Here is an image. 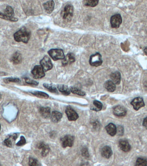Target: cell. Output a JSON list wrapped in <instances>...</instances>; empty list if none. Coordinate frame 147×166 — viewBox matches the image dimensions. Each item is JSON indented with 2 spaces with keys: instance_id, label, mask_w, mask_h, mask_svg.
<instances>
[{
  "instance_id": "1",
  "label": "cell",
  "mask_w": 147,
  "mask_h": 166,
  "mask_svg": "<svg viewBox=\"0 0 147 166\" xmlns=\"http://www.w3.org/2000/svg\"><path fill=\"white\" fill-rule=\"evenodd\" d=\"M31 37V32L23 27L14 33V38L16 41L17 42H22L24 44L28 43Z\"/></svg>"
},
{
  "instance_id": "2",
  "label": "cell",
  "mask_w": 147,
  "mask_h": 166,
  "mask_svg": "<svg viewBox=\"0 0 147 166\" xmlns=\"http://www.w3.org/2000/svg\"><path fill=\"white\" fill-rule=\"evenodd\" d=\"M74 13V8L72 5L68 4L65 6L62 12V16L64 20L70 21L73 17Z\"/></svg>"
},
{
  "instance_id": "3",
  "label": "cell",
  "mask_w": 147,
  "mask_h": 166,
  "mask_svg": "<svg viewBox=\"0 0 147 166\" xmlns=\"http://www.w3.org/2000/svg\"><path fill=\"white\" fill-rule=\"evenodd\" d=\"M48 54L54 61L63 60L65 57L63 51L61 49H52L48 51Z\"/></svg>"
},
{
  "instance_id": "4",
  "label": "cell",
  "mask_w": 147,
  "mask_h": 166,
  "mask_svg": "<svg viewBox=\"0 0 147 166\" xmlns=\"http://www.w3.org/2000/svg\"><path fill=\"white\" fill-rule=\"evenodd\" d=\"M40 64L45 72L48 71L52 68L53 65L50 59L46 56L40 62Z\"/></svg>"
},
{
  "instance_id": "5",
  "label": "cell",
  "mask_w": 147,
  "mask_h": 166,
  "mask_svg": "<svg viewBox=\"0 0 147 166\" xmlns=\"http://www.w3.org/2000/svg\"><path fill=\"white\" fill-rule=\"evenodd\" d=\"M45 72L41 66L36 65L32 69V74L33 77L35 79H40L43 78L45 75Z\"/></svg>"
},
{
  "instance_id": "6",
  "label": "cell",
  "mask_w": 147,
  "mask_h": 166,
  "mask_svg": "<svg viewBox=\"0 0 147 166\" xmlns=\"http://www.w3.org/2000/svg\"><path fill=\"white\" fill-rule=\"evenodd\" d=\"M102 63L101 55L99 53L92 55L90 57V64L92 66L98 67Z\"/></svg>"
},
{
  "instance_id": "7",
  "label": "cell",
  "mask_w": 147,
  "mask_h": 166,
  "mask_svg": "<svg viewBox=\"0 0 147 166\" xmlns=\"http://www.w3.org/2000/svg\"><path fill=\"white\" fill-rule=\"evenodd\" d=\"M74 137L71 135H66L62 138L61 143L62 147H71L73 146L74 142Z\"/></svg>"
},
{
  "instance_id": "8",
  "label": "cell",
  "mask_w": 147,
  "mask_h": 166,
  "mask_svg": "<svg viewBox=\"0 0 147 166\" xmlns=\"http://www.w3.org/2000/svg\"><path fill=\"white\" fill-rule=\"evenodd\" d=\"M122 22L121 15L116 14L112 16L111 18V25L113 28H118Z\"/></svg>"
},
{
  "instance_id": "9",
  "label": "cell",
  "mask_w": 147,
  "mask_h": 166,
  "mask_svg": "<svg viewBox=\"0 0 147 166\" xmlns=\"http://www.w3.org/2000/svg\"><path fill=\"white\" fill-rule=\"evenodd\" d=\"M131 104L133 106L134 110L138 111L141 107H143L145 106V103L143 98L141 97H137L134 98L133 101H131Z\"/></svg>"
},
{
  "instance_id": "10",
  "label": "cell",
  "mask_w": 147,
  "mask_h": 166,
  "mask_svg": "<svg viewBox=\"0 0 147 166\" xmlns=\"http://www.w3.org/2000/svg\"><path fill=\"white\" fill-rule=\"evenodd\" d=\"M68 118L69 121H75L79 118L78 114L71 107H68L65 110Z\"/></svg>"
},
{
  "instance_id": "11",
  "label": "cell",
  "mask_w": 147,
  "mask_h": 166,
  "mask_svg": "<svg viewBox=\"0 0 147 166\" xmlns=\"http://www.w3.org/2000/svg\"><path fill=\"white\" fill-rule=\"evenodd\" d=\"M127 111L126 109L121 106H117L113 109V113L114 115L118 117H123L126 116Z\"/></svg>"
},
{
  "instance_id": "12",
  "label": "cell",
  "mask_w": 147,
  "mask_h": 166,
  "mask_svg": "<svg viewBox=\"0 0 147 166\" xmlns=\"http://www.w3.org/2000/svg\"><path fill=\"white\" fill-rule=\"evenodd\" d=\"M119 145L120 149L123 152H127L131 150V145L127 140L121 139L119 141Z\"/></svg>"
},
{
  "instance_id": "13",
  "label": "cell",
  "mask_w": 147,
  "mask_h": 166,
  "mask_svg": "<svg viewBox=\"0 0 147 166\" xmlns=\"http://www.w3.org/2000/svg\"><path fill=\"white\" fill-rule=\"evenodd\" d=\"M75 61V58L74 55L71 53H69L65 57L64 59L62 60V64L63 66H66L68 64H71L74 62Z\"/></svg>"
},
{
  "instance_id": "14",
  "label": "cell",
  "mask_w": 147,
  "mask_h": 166,
  "mask_svg": "<svg viewBox=\"0 0 147 166\" xmlns=\"http://www.w3.org/2000/svg\"><path fill=\"white\" fill-rule=\"evenodd\" d=\"M102 156L105 158L108 159L112 156L113 152L111 148L108 146H105L102 148Z\"/></svg>"
},
{
  "instance_id": "15",
  "label": "cell",
  "mask_w": 147,
  "mask_h": 166,
  "mask_svg": "<svg viewBox=\"0 0 147 166\" xmlns=\"http://www.w3.org/2000/svg\"><path fill=\"white\" fill-rule=\"evenodd\" d=\"M37 146L38 148L42 150V155L43 157L47 156L50 152V148L48 145H47L44 142H40Z\"/></svg>"
},
{
  "instance_id": "16",
  "label": "cell",
  "mask_w": 147,
  "mask_h": 166,
  "mask_svg": "<svg viewBox=\"0 0 147 166\" xmlns=\"http://www.w3.org/2000/svg\"><path fill=\"white\" fill-rule=\"evenodd\" d=\"M111 81L115 84H119L121 81V74L119 71L113 72L111 74Z\"/></svg>"
},
{
  "instance_id": "17",
  "label": "cell",
  "mask_w": 147,
  "mask_h": 166,
  "mask_svg": "<svg viewBox=\"0 0 147 166\" xmlns=\"http://www.w3.org/2000/svg\"><path fill=\"white\" fill-rule=\"evenodd\" d=\"M44 8L48 14H51L54 8L55 4L53 1H50L43 5Z\"/></svg>"
},
{
  "instance_id": "18",
  "label": "cell",
  "mask_w": 147,
  "mask_h": 166,
  "mask_svg": "<svg viewBox=\"0 0 147 166\" xmlns=\"http://www.w3.org/2000/svg\"><path fill=\"white\" fill-rule=\"evenodd\" d=\"M105 129L107 133L111 136H114L117 134V127L114 124H109L106 126Z\"/></svg>"
},
{
  "instance_id": "19",
  "label": "cell",
  "mask_w": 147,
  "mask_h": 166,
  "mask_svg": "<svg viewBox=\"0 0 147 166\" xmlns=\"http://www.w3.org/2000/svg\"><path fill=\"white\" fill-rule=\"evenodd\" d=\"M17 137V134L16 133L13 134L12 135H10L9 137L6 138L4 141V145L8 147H11L12 146V141H15Z\"/></svg>"
},
{
  "instance_id": "20",
  "label": "cell",
  "mask_w": 147,
  "mask_h": 166,
  "mask_svg": "<svg viewBox=\"0 0 147 166\" xmlns=\"http://www.w3.org/2000/svg\"><path fill=\"white\" fill-rule=\"evenodd\" d=\"M62 114L59 112L54 111L52 113L51 116V120L53 122L56 123L59 122L62 118Z\"/></svg>"
},
{
  "instance_id": "21",
  "label": "cell",
  "mask_w": 147,
  "mask_h": 166,
  "mask_svg": "<svg viewBox=\"0 0 147 166\" xmlns=\"http://www.w3.org/2000/svg\"><path fill=\"white\" fill-rule=\"evenodd\" d=\"M22 60L21 54L19 52H16L11 59V61L14 64L17 65L20 63Z\"/></svg>"
},
{
  "instance_id": "22",
  "label": "cell",
  "mask_w": 147,
  "mask_h": 166,
  "mask_svg": "<svg viewBox=\"0 0 147 166\" xmlns=\"http://www.w3.org/2000/svg\"><path fill=\"white\" fill-rule=\"evenodd\" d=\"M39 112L44 118H48L50 116V109L49 107L40 108Z\"/></svg>"
},
{
  "instance_id": "23",
  "label": "cell",
  "mask_w": 147,
  "mask_h": 166,
  "mask_svg": "<svg viewBox=\"0 0 147 166\" xmlns=\"http://www.w3.org/2000/svg\"><path fill=\"white\" fill-rule=\"evenodd\" d=\"M105 87L107 91L110 92H113L115 90L116 85L111 80L107 81L105 83Z\"/></svg>"
},
{
  "instance_id": "24",
  "label": "cell",
  "mask_w": 147,
  "mask_h": 166,
  "mask_svg": "<svg viewBox=\"0 0 147 166\" xmlns=\"http://www.w3.org/2000/svg\"><path fill=\"white\" fill-rule=\"evenodd\" d=\"M58 89L61 93L65 95H68L70 94L71 90L68 87L65 85H59Z\"/></svg>"
},
{
  "instance_id": "25",
  "label": "cell",
  "mask_w": 147,
  "mask_h": 166,
  "mask_svg": "<svg viewBox=\"0 0 147 166\" xmlns=\"http://www.w3.org/2000/svg\"><path fill=\"white\" fill-rule=\"evenodd\" d=\"M4 14L10 18L14 17V12L13 8L10 6L7 7L4 10Z\"/></svg>"
},
{
  "instance_id": "26",
  "label": "cell",
  "mask_w": 147,
  "mask_h": 166,
  "mask_svg": "<svg viewBox=\"0 0 147 166\" xmlns=\"http://www.w3.org/2000/svg\"><path fill=\"white\" fill-rule=\"evenodd\" d=\"M32 94L38 98L48 99L49 98V95L45 92H41L39 91H35L31 92Z\"/></svg>"
},
{
  "instance_id": "27",
  "label": "cell",
  "mask_w": 147,
  "mask_h": 166,
  "mask_svg": "<svg viewBox=\"0 0 147 166\" xmlns=\"http://www.w3.org/2000/svg\"><path fill=\"white\" fill-rule=\"evenodd\" d=\"M94 105L95 107H93V108L91 109L93 110L96 111H99L101 110L102 108V104L100 101L95 100L94 101Z\"/></svg>"
},
{
  "instance_id": "28",
  "label": "cell",
  "mask_w": 147,
  "mask_h": 166,
  "mask_svg": "<svg viewBox=\"0 0 147 166\" xmlns=\"http://www.w3.org/2000/svg\"><path fill=\"white\" fill-rule=\"evenodd\" d=\"M70 90L73 94H77V95H79V96H85V94H86L84 91L75 87H71Z\"/></svg>"
},
{
  "instance_id": "29",
  "label": "cell",
  "mask_w": 147,
  "mask_h": 166,
  "mask_svg": "<svg viewBox=\"0 0 147 166\" xmlns=\"http://www.w3.org/2000/svg\"><path fill=\"white\" fill-rule=\"evenodd\" d=\"M135 166H147V160L143 158H138Z\"/></svg>"
},
{
  "instance_id": "30",
  "label": "cell",
  "mask_w": 147,
  "mask_h": 166,
  "mask_svg": "<svg viewBox=\"0 0 147 166\" xmlns=\"http://www.w3.org/2000/svg\"><path fill=\"white\" fill-rule=\"evenodd\" d=\"M84 3L85 5L91 7H94L98 5L99 1H94V0H89V1H84Z\"/></svg>"
},
{
  "instance_id": "31",
  "label": "cell",
  "mask_w": 147,
  "mask_h": 166,
  "mask_svg": "<svg viewBox=\"0 0 147 166\" xmlns=\"http://www.w3.org/2000/svg\"><path fill=\"white\" fill-rule=\"evenodd\" d=\"M29 166H42L38 160L33 158H29Z\"/></svg>"
},
{
  "instance_id": "32",
  "label": "cell",
  "mask_w": 147,
  "mask_h": 166,
  "mask_svg": "<svg viewBox=\"0 0 147 166\" xmlns=\"http://www.w3.org/2000/svg\"><path fill=\"white\" fill-rule=\"evenodd\" d=\"M44 86L45 87L46 89H48L50 92H52V93H57V90L56 87L54 86H53L51 84H49L48 83H44Z\"/></svg>"
},
{
  "instance_id": "33",
  "label": "cell",
  "mask_w": 147,
  "mask_h": 166,
  "mask_svg": "<svg viewBox=\"0 0 147 166\" xmlns=\"http://www.w3.org/2000/svg\"><path fill=\"white\" fill-rule=\"evenodd\" d=\"M0 18L5 20H8V21H11V22H17L18 20L17 18H15V17H13V18H10V17H7L4 14L2 13L1 12H0Z\"/></svg>"
},
{
  "instance_id": "34",
  "label": "cell",
  "mask_w": 147,
  "mask_h": 166,
  "mask_svg": "<svg viewBox=\"0 0 147 166\" xmlns=\"http://www.w3.org/2000/svg\"><path fill=\"white\" fill-rule=\"evenodd\" d=\"M4 81L6 83H9L10 82H15V83H17V82L20 81V80L18 78H13V77H8V78H5L4 79Z\"/></svg>"
},
{
  "instance_id": "35",
  "label": "cell",
  "mask_w": 147,
  "mask_h": 166,
  "mask_svg": "<svg viewBox=\"0 0 147 166\" xmlns=\"http://www.w3.org/2000/svg\"><path fill=\"white\" fill-rule=\"evenodd\" d=\"M24 80H25V83L30 84V85H34L37 86L39 84V83L37 81L32 80L28 78V77L24 78Z\"/></svg>"
},
{
  "instance_id": "36",
  "label": "cell",
  "mask_w": 147,
  "mask_h": 166,
  "mask_svg": "<svg viewBox=\"0 0 147 166\" xmlns=\"http://www.w3.org/2000/svg\"><path fill=\"white\" fill-rule=\"evenodd\" d=\"M25 143H26V140H25V138L24 136H21L20 137V141L18 142L16 145L18 146H21L24 145Z\"/></svg>"
},
{
  "instance_id": "37",
  "label": "cell",
  "mask_w": 147,
  "mask_h": 166,
  "mask_svg": "<svg viewBox=\"0 0 147 166\" xmlns=\"http://www.w3.org/2000/svg\"><path fill=\"white\" fill-rule=\"evenodd\" d=\"M82 155H83V157H85V158H89L90 155H89L88 148H84L82 149Z\"/></svg>"
},
{
  "instance_id": "38",
  "label": "cell",
  "mask_w": 147,
  "mask_h": 166,
  "mask_svg": "<svg viewBox=\"0 0 147 166\" xmlns=\"http://www.w3.org/2000/svg\"><path fill=\"white\" fill-rule=\"evenodd\" d=\"M118 132V134L120 135H122L124 132V130H123V128L122 126H118V128H117V133Z\"/></svg>"
},
{
  "instance_id": "39",
  "label": "cell",
  "mask_w": 147,
  "mask_h": 166,
  "mask_svg": "<svg viewBox=\"0 0 147 166\" xmlns=\"http://www.w3.org/2000/svg\"><path fill=\"white\" fill-rule=\"evenodd\" d=\"M143 125L147 129V117L145 118L143 121Z\"/></svg>"
},
{
  "instance_id": "40",
  "label": "cell",
  "mask_w": 147,
  "mask_h": 166,
  "mask_svg": "<svg viewBox=\"0 0 147 166\" xmlns=\"http://www.w3.org/2000/svg\"><path fill=\"white\" fill-rule=\"evenodd\" d=\"M7 74L5 72H0V76H6V75H7Z\"/></svg>"
},
{
  "instance_id": "41",
  "label": "cell",
  "mask_w": 147,
  "mask_h": 166,
  "mask_svg": "<svg viewBox=\"0 0 147 166\" xmlns=\"http://www.w3.org/2000/svg\"><path fill=\"white\" fill-rule=\"evenodd\" d=\"M144 52L145 54L147 56V47H146V48L144 49Z\"/></svg>"
},
{
  "instance_id": "42",
  "label": "cell",
  "mask_w": 147,
  "mask_h": 166,
  "mask_svg": "<svg viewBox=\"0 0 147 166\" xmlns=\"http://www.w3.org/2000/svg\"><path fill=\"white\" fill-rule=\"evenodd\" d=\"M1 124H0V131H1Z\"/></svg>"
}]
</instances>
